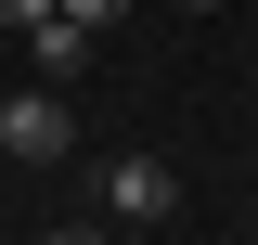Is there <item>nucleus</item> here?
<instances>
[{
    "label": "nucleus",
    "instance_id": "nucleus-7",
    "mask_svg": "<svg viewBox=\"0 0 258 245\" xmlns=\"http://www.w3.org/2000/svg\"><path fill=\"white\" fill-rule=\"evenodd\" d=\"M0 168H13V155H0Z\"/></svg>",
    "mask_w": 258,
    "mask_h": 245
},
{
    "label": "nucleus",
    "instance_id": "nucleus-6",
    "mask_svg": "<svg viewBox=\"0 0 258 245\" xmlns=\"http://www.w3.org/2000/svg\"><path fill=\"white\" fill-rule=\"evenodd\" d=\"M181 13H220V0H181Z\"/></svg>",
    "mask_w": 258,
    "mask_h": 245
},
{
    "label": "nucleus",
    "instance_id": "nucleus-5",
    "mask_svg": "<svg viewBox=\"0 0 258 245\" xmlns=\"http://www.w3.org/2000/svg\"><path fill=\"white\" fill-rule=\"evenodd\" d=\"M39 13H52V0H0V39H26V26H39Z\"/></svg>",
    "mask_w": 258,
    "mask_h": 245
},
{
    "label": "nucleus",
    "instance_id": "nucleus-2",
    "mask_svg": "<svg viewBox=\"0 0 258 245\" xmlns=\"http://www.w3.org/2000/svg\"><path fill=\"white\" fill-rule=\"evenodd\" d=\"M0 155H13V168H64V155H78V91L26 78V91L0 103Z\"/></svg>",
    "mask_w": 258,
    "mask_h": 245
},
{
    "label": "nucleus",
    "instance_id": "nucleus-4",
    "mask_svg": "<svg viewBox=\"0 0 258 245\" xmlns=\"http://www.w3.org/2000/svg\"><path fill=\"white\" fill-rule=\"evenodd\" d=\"M64 13H78L91 39H103V26H129V0H64Z\"/></svg>",
    "mask_w": 258,
    "mask_h": 245
},
{
    "label": "nucleus",
    "instance_id": "nucleus-3",
    "mask_svg": "<svg viewBox=\"0 0 258 245\" xmlns=\"http://www.w3.org/2000/svg\"><path fill=\"white\" fill-rule=\"evenodd\" d=\"M13 52H26V78H52V91H78V78H91V52H103V39H91V26H78V13H64V0H52V13H39V26L13 39Z\"/></svg>",
    "mask_w": 258,
    "mask_h": 245
},
{
    "label": "nucleus",
    "instance_id": "nucleus-1",
    "mask_svg": "<svg viewBox=\"0 0 258 245\" xmlns=\"http://www.w3.org/2000/svg\"><path fill=\"white\" fill-rule=\"evenodd\" d=\"M91 207L116 219V232H168V219H181V168H168V155H103Z\"/></svg>",
    "mask_w": 258,
    "mask_h": 245
}]
</instances>
